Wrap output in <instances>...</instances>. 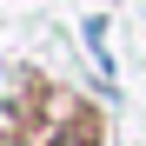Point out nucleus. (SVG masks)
<instances>
[{"label":"nucleus","mask_w":146,"mask_h":146,"mask_svg":"<svg viewBox=\"0 0 146 146\" xmlns=\"http://www.w3.org/2000/svg\"><path fill=\"white\" fill-rule=\"evenodd\" d=\"M66 146H93V139H66Z\"/></svg>","instance_id":"nucleus-2"},{"label":"nucleus","mask_w":146,"mask_h":146,"mask_svg":"<svg viewBox=\"0 0 146 146\" xmlns=\"http://www.w3.org/2000/svg\"><path fill=\"white\" fill-rule=\"evenodd\" d=\"M86 46H93V53H100V73H106V80H113V60H106V20H86Z\"/></svg>","instance_id":"nucleus-1"}]
</instances>
